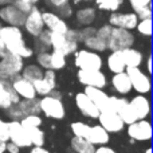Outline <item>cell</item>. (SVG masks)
I'll return each mask as SVG.
<instances>
[{
  "mask_svg": "<svg viewBox=\"0 0 153 153\" xmlns=\"http://www.w3.org/2000/svg\"><path fill=\"white\" fill-rule=\"evenodd\" d=\"M0 38H1L4 47L8 53L19 55L20 58L27 59L34 55V48L27 46L24 40V34L22 27L16 26H1L0 28Z\"/></svg>",
  "mask_w": 153,
  "mask_h": 153,
  "instance_id": "cell-1",
  "label": "cell"
},
{
  "mask_svg": "<svg viewBox=\"0 0 153 153\" xmlns=\"http://www.w3.org/2000/svg\"><path fill=\"white\" fill-rule=\"evenodd\" d=\"M24 66L23 58L12 53H5L0 58V79L5 82H12L18 75H20Z\"/></svg>",
  "mask_w": 153,
  "mask_h": 153,
  "instance_id": "cell-2",
  "label": "cell"
},
{
  "mask_svg": "<svg viewBox=\"0 0 153 153\" xmlns=\"http://www.w3.org/2000/svg\"><path fill=\"white\" fill-rule=\"evenodd\" d=\"M136 43V35L133 31L125 28H120V27H113L111 32L108 38V50H124V48L133 47Z\"/></svg>",
  "mask_w": 153,
  "mask_h": 153,
  "instance_id": "cell-3",
  "label": "cell"
},
{
  "mask_svg": "<svg viewBox=\"0 0 153 153\" xmlns=\"http://www.w3.org/2000/svg\"><path fill=\"white\" fill-rule=\"evenodd\" d=\"M74 65L81 70H102L103 59L100 53L81 48L74 53Z\"/></svg>",
  "mask_w": 153,
  "mask_h": 153,
  "instance_id": "cell-4",
  "label": "cell"
},
{
  "mask_svg": "<svg viewBox=\"0 0 153 153\" xmlns=\"http://www.w3.org/2000/svg\"><path fill=\"white\" fill-rule=\"evenodd\" d=\"M40 113H43L46 117L53 120H62L66 116V109L62 102V98H56L53 95H43L39 100Z\"/></svg>",
  "mask_w": 153,
  "mask_h": 153,
  "instance_id": "cell-5",
  "label": "cell"
},
{
  "mask_svg": "<svg viewBox=\"0 0 153 153\" xmlns=\"http://www.w3.org/2000/svg\"><path fill=\"white\" fill-rule=\"evenodd\" d=\"M132 83V89L137 91V94H148L152 90L151 74L143 71L140 67H126L125 69Z\"/></svg>",
  "mask_w": 153,
  "mask_h": 153,
  "instance_id": "cell-6",
  "label": "cell"
},
{
  "mask_svg": "<svg viewBox=\"0 0 153 153\" xmlns=\"http://www.w3.org/2000/svg\"><path fill=\"white\" fill-rule=\"evenodd\" d=\"M24 31L32 38H36L40 32L45 30V23H43L42 18V11L39 10L36 4L32 5V8L26 13V19H24Z\"/></svg>",
  "mask_w": 153,
  "mask_h": 153,
  "instance_id": "cell-7",
  "label": "cell"
},
{
  "mask_svg": "<svg viewBox=\"0 0 153 153\" xmlns=\"http://www.w3.org/2000/svg\"><path fill=\"white\" fill-rule=\"evenodd\" d=\"M76 78L83 86L105 89L108 86V76L102 70H81L78 69Z\"/></svg>",
  "mask_w": 153,
  "mask_h": 153,
  "instance_id": "cell-8",
  "label": "cell"
},
{
  "mask_svg": "<svg viewBox=\"0 0 153 153\" xmlns=\"http://www.w3.org/2000/svg\"><path fill=\"white\" fill-rule=\"evenodd\" d=\"M138 22V16L136 15L134 11H128V12H121V11H114L110 12L108 19V23L113 27H120V28L125 30H133L136 28Z\"/></svg>",
  "mask_w": 153,
  "mask_h": 153,
  "instance_id": "cell-9",
  "label": "cell"
},
{
  "mask_svg": "<svg viewBox=\"0 0 153 153\" xmlns=\"http://www.w3.org/2000/svg\"><path fill=\"white\" fill-rule=\"evenodd\" d=\"M128 136L134 141H151L152 138V124L146 118L136 120L134 122L128 125Z\"/></svg>",
  "mask_w": 153,
  "mask_h": 153,
  "instance_id": "cell-10",
  "label": "cell"
},
{
  "mask_svg": "<svg viewBox=\"0 0 153 153\" xmlns=\"http://www.w3.org/2000/svg\"><path fill=\"white\" fill-rule=\"evenodd\" d=\"M79 43L75 40H71L66 36L65 34H59V32H51V42L50 48L55 51L62 53L65 56L73 55L76 50H78Z\"/></svg>",
  "mask_w": 153,
  "mask_h": 153,
  "instance_id": "cell-11",
  "label": "cell"
},
{
  "mask_svg": "<svg viewBox=\"0 0 153 153\" xmlns=\"http://www.w3.org/2000/svg\"><path fill=\"white\" fill-rule=\"evenodd\" d=\"M97 120L101 126L109 133H120L125 128V124L121 120V117L118 116V113H116L113 110L100 111V116H98Z\"/></svg>",
  "mask_w": 153,
  "mask_h": 153,
  "instance_id": "cell-12",
  "label": "cell"
},
{
  "mask_svg": "<svg viewBox=\"0 0 153 153\" xmlns=\"http://www.w3.org/2000/svg\"><path fill=\"white\" fill-rule=\"evenodd\" d=\"M24 19H26V13L22 12L13 3H10V4H5L0 7V20L4 24L23 27Z\"/></svg>",
  "mask_w": 153,
  "mask_h": 153,
  "instance_id": "cell-13",
  "label": "cell"
},
{
  "mask_svg": "<svg viewBox=\"0 0 153 153\" xmlns=\"http://www.w3.org/2000/svg\"><path fill=\"white\" fill-rule=\"evenodd\" d=\"M8 133H10V140L11 143L16 144L19 148H31V141L28 138L26 129L22 126L20 121L18 120H11L8 122Z\"/></svg>",
  "mask_w": 153,
  "mask_h": 153,
  "instance_id": "cell-14",
  "label": "cell"
},
{
  "mask_svg": "<svg viewBox=\"0 0 153 153\" xmlns=\"http://www.w3.org/2000/svg\"><path fill=\"white\" fill-rule=\"evenodd\" d=\"M42 18H43V23H45V28L50 30L51 32L65 34L70 27L67 24V20L61 18L55 11H42Z\"/></svg>",
  "mask_w": 153,
  "mask_h": 153,
  "instance_id": "cell-15",
  "label": "cell"
},
{
  "mask_svg": "<svg viewBox=\"0 0 153 153\" xmlns=\"http://www.w3.org/2000/svg\"><path fill=\"white\" fill-rule=\"evenodd\" d=\"M75 105L78 108V110L87 118L97 120L98 116H100V109L95 106V103L83 91L75 94Z\"/></svg>",
  "mask_w": 153,
  "mask_h": 153,
  "instance_id": "cell-16",
  "label": "cell"
},
{
  "mask_svg": "<svg viewBox=\"0 0 153 153\" xmlns=\"http://www.w3.org/2000/svg\"><path fill=\"white\" fill-rule=\"evenodd\" d=\"M20 97L15 93L11 86V82H5L0 79V109L7 110L10 106L16 105Z\"/></svg>",
  "mask_w": 153,
  "mask_h": 153,
  "instance_id": "cell-17",
  "label": "cell"
},
{
  "mask_svg": "<svg viewBox=\"0 0 153 153\" xmlns=\"http://www.w3.org/2000/svg\"><path fill=\"white\" fill-rule=\"evenodd\" d=\"M130 106L133 108L137 120L148 118L151 116V100L146 97V94H137L129 101Z\"/></svg>",
  "mask_w": 153,
  "mask_h": 153,
  "instance_id": "cell-18",
  "label": "cell"
},
{
  "mask_svg": "<svg viewBox=\"0 0 153 153\" xmlns=\"http://www.w3.org/2000/svg\"><path fill=\"white\" fill-rule=\"evenodd\" d=\"M11 86L15 90V93L19 95L20 98H35L36 97V91H35V87L32 85V82L27 81L26 78H23L22 75H18L12 82H11Z\"/></svg>",
  "mask_w": 153,
  "mask_h": 153,
  "instance_id": "cell-19",
  "label": "cell"
},
{
  "mask_svg": "<svg viewBox=\"0 0 153 153\" xmlns=\"http://www.w3.org/2000/svg\"><path fill=\"white\" fill-rule=\"evenodd\" d=\"M83 93L95 103L100 111L109 110V95L103 91V89L100 87H91V86H85Z\"/></svg>",
  "mask_w": 153,
  "mask_h": 153,
  "instance_id": "cell-20",
  "label": "cell"
},
{
  "mask_svg": "<svg viewBox=\"0 0 153 153\" xmlns=\"http://www.w3.org/2000/svg\"><path fill=\"white\" fill-rule=\"evenodd\" d=\"M75 22L78 26H91L97 19V8L94 5H83L79 7L76 11H74Z\"/></svg>",
  "mask_w": 153,
  "mask_h": 153,
  "instance_id": "cell-21",
  "label": "cell"
},
{
  "mask_svg": "<svg viewBox=\"0 0 153 153\" xmlns=\"http://www.w3.org/2000/svg\"><path fill=\"white\" fill-rule=\"evenodd\" d=\"M111 87L116 93L121 95H126L129 93H132V83H130V79L128 76L126 71H121V73H114L113 76L110 79Z\"/></svg>",
  "mask_w": 153,
  "mask_h": 153,
  "instance_id": "cell-22",
  "label": "cell"
},
{
  "mask_svg": "<svg viewBox=\"0 0 153 153\" xmlns=\"http://www.w3.org/2000/svg\"><path fill=\"white\" fill-rule=\"evenodd\" d=\"M86 140H89L95 146L106 145L110 141V133L106 132L101 125H93V126L89 128V133H87Z\"/></svg>",
  "mask_w": 153,
  "mask_h": 153,
  "instance_id": "cell-23",
  "label": "cell"
},
{
  "mask_svg": "<svg viewBox=\"0 0 153 153\" xmlns=\"http://www.w3.org/2000/svg\"><path fill=\"white\" fill-rule=\"evenodd\" d=\"M122 51V56L125 61V66L126 67H140L144 62V54L140 50L134 47L124 48Z\"/></svg>",
  "mask_w": 153,
  "mask_h": 153,
  "instance_id": "cell-24",
  "label": "cell"
},
{
  "mask_svg": "<svg viewBox=\"0 0 153 153\" xmlns=\"http://www.w3.org/2000/svg\"><path fill=\"white\" fill-rule=\"evenodd\" d=\"M106 65H108V69L111 73H121L125 71L126 66H125V61L124 56H122V51L121 50H114L109 54V56L106 58Z\"/></svg>",
  "mask_w": 153,
  "mask_h": 153,
  "instance_id": "cell-25",
  "label": "cell"
},
{
  "mask_svg": "<svg viewBox=\"0 0 153 153\" xmlns=\"http://www.w3.org/2000/svg\"><path fill=\"white\" fill-rule=\"evenodd\" d=\"M18 108L20 109L22 114L24 116H28V114H39L40 113V106H39V98H30V100H26V98H20L19 102L16 103Z\"/></svg>",
  "mask_w": 153,
  "mask_h": 153,
  "instance_id": "cell-26",
  "label": "cell"
},
{
  "mask_svg": "<svg viewBox=\"0 0 153 153\" xmlns=\"http://www.w3.org/2000/svg\"><path fill=\"white\" fill-rule=\"evenodd\" d=\"M70 145H71V149L75 153H94L95 151V145H93L86 138L78 137V136H74L71 138Z\"/></svg>",
  "mask_w": 153,
  "mask_h": 153,
  "instance_id": "cell-27",
  "label": "cell"
},
{
  "mask_svg": "<svg viewBox=\"0 0 153 153\" xmlns=\"http://www.w3.org/2000/svg\"><path fill=\"white\" fill-rule=\"evenodd\" d=\"M43 71H45V69H42L38 63H30V65L23 66V70H22L20 75L23 76V78H26L27 81L35 82V81H38V79L43 78Z\"/></svg>",
  "mask_w": 153,
  "mask_h": 153,
  "instance_id": "cell-28",
  "label": "cell"
},
{
  "mask_svg": "<svg viewBox=\"0 0 153 153\" xmlns=\"http://www.w3.org/2000/svg\"><path fill=\"white\" fill-rule=\"evenodd\" d=\"M83 46L87 48V50H91V51H95V53H103V51L108 50V45L103 39L98 38L97 35H91L89 38H85L82 40Z\"/></svg>",
  "mask_w": 153,
  "mask_h": 153,
  "instance_id": "cell-29",
  "label": "cell"
},
{
  "mask_svg": "<svg viewBox=\"0 0 153 153\" xmlns=\"http://www.w3.org/2000/svg\"><path fill=\"white\" fill-rule=\"evenodd\" d=\"M95 4V8L103 12H114L121 10L125 0H93Z\"/></svg>",
  "mask_w": 153,
  "mask_h": 153,
  "instance_id": "cell-30",
  "label": "cell"
},
{
  "mask_svg": "<svg viewBox=\"0 0 153 153\" xmlns=\"http://www.w3.org/2000/svg\"><path fill=\"white\" fill-rule=\"evenodd\" d=\"M28 134V138L31 141V145L34 146H43L45 145V132L40 129V126H30V128H24Z\"/></svg>",
  "mask_w": 153,
  "mask_h": 153,
  "instance_id": "cell-31",
  "label": "cell"
},
{
  "mask_svg": "<svg viewBox=\"0 0 153 153\" xmlns=\"http://www.w3.org/2000/svg\"><path fill=\"white\" fill-rule=\"evenodd\" d=\"M66 58L67 56H65L62 53L53 50L50 53V69L55 70V71L62 70L66 66Z\"/></svg>",
  "mask_w": 153,
  "mask_h": 153,
  "instance_id": "cell-32",
  "label": "cell"
},
{
  "mask_svg": "<svg viewBox=\"0 0 153 153\" xmlns=\"http://www.w3.org/2000/svg\"><path fill=\"white\" fill-rule=\"evenodd\" d=\"M137 32L141 36L151 38L152 36V18H145V19H138L136 28Z\"/></svg>",
  "mask_w": 153,
  "mask_h": 153,
  "instance_id": "cell-33",
  "label": "cell"
},
{
  "mask_svg": "<svg viewBox=\"0 0 153 153\" xmlns=\"http://www.w3.org/2000/svg\"><path fill=\"white\" fill-rule=\"evenodd\" d=\"M89 128H90V125L85 124V122H82V121H75L70 125V129H71L73 134L78 136V137H83V138L87 137Z\"/></svg>",
  "mask_w": 153,
  "mask_h": 153,
  "instance_id": "cell-34",
  "label": "cell"
},
{
  "mask_svg": "<svg viewBox=\"0 0 153 153\" xmlns=\"http://www.w3.org/2000/svg\"><path fill=\"white\" fill-rule=\"evenodd\" d=\"M20 124L23 128H30V126H42L43 120L39 114H28L24 116L20 120Z\"/></svg>",
  "mask_w": 153,
  "mask_h": 153,
  "instance_id": "cell-35",
  "label": "cell"
},
{
  "mask_svg": "<svg viewBox=\"0 0 153 153\" xmlns=\"http://www.w3.org/2000/svg\"><path fill=\"white\" fill-rule=\"evenodd\" d=\"M32 85H34V87H35L36 95H40V97H43V95H48V94H50V91L53 90V87H51L43 78H40V79H38V81L32 82Z\"/></svg>",
  "mask_w": 153,
  "mask_h": 153,
  "instance_id": "cell-36",
  "label": "cell"
},
{
  "mask_svg": "<svg viewBox=\"0 0 153 153\" xmlns=\"http://www.w3.org/2000/svg\"><path fill=\"white\" fill-rule=\"evenodd\" d=\"M55 12L58 13L61 18H63L65 20H67V19H70L73 15H74V8H73L71 3H67V4L59 7L58 10H55Z\"/></svg>",
  "mask_w": 153,
  "mask_h": 153,
  "instance_id": "cell-37",
  "label": "cell"
},
{
  "mask_svg": "<svg viewBox=\"0 0 153 153\" xmlns=\"http://www.w3.org/2000/svg\"><path fill=\"white\" fill-rule=\"evenodd\" d=\"M36 63L42 69H50V53L48 51H40L36 54Z\"/></svg>",
  "mask_w": 153,
  "mask_h": 153,
  "instance_id": "cell-38",
  "label": "cell"
},
{
  "mask_svg": "<svg viewBox=\"0 0 153 153\" xmlns=\"http://www.w3.org/2000/svg\"><path fill=\"white\" fill-rule=\"evenodd\" d=\"M36 42L40 43L42 46H45L46 48H50V42H51V31L47 28H45L42 32H40L39 35H38L36 38Z\"/></svg>",
  "mask_w": 153,
  "mask_h": 153,
  "instance_id": "cell-39",
  "label": "cell"
},
{
  "mask_svg": "<svg viewBox=\"0 0 153 153\" xmlns=\"http://www.w3.org/2000/svg\"><path fill=\"white\" fill-rule=\"evenodd\" d=\"M43 79H45V81L47 82L53 89H55L56 87V71L55 70L46 69L45 71H43Z\"/></svg>",
  "mask_w": 153,
  "mask_h": 153,
  "instance_id": "cell-40",
  "label": "cell"
},
{
  "mask_svg": "<svg viewBox=\"0 0 153 153\" xmlns=\"http://www.w3.org/2000/svg\"><path fill=\"white\" fill-rule=\"evenodd\" d=\"M111 28H113V26H110L109 23L102 24L100 28L95 30V35H97L98 38H101V39H103L105 42H108V38H109V35H110V32H111Z\"/></svg>",
  "mask_w": 153,
  "mask_h": 153,
  "instance_id": "cell-41",
  "label": "cell"
},
{
  "mask_svg": "<svg viewBox=\"0 0 153 153\" xmlns=\"http://www.w3.org/2000/svg\"><path fill=\"white\" fill-rule=\"evenodd\" d=\"M129 5L132 7V11H138L140 8L146 7V5H151L152 4V0H128Z\"/></svg>",
  "mask_w": 153,
  "mask_h": 153,
  "instance_id": "cell-42",
  "label": "cell"
},
{
  "mask_svg": "<svg viewBox=\"0 0 153 153\" xmlns=\"http://www.w3.org/2000/svg\"><path fill=\"white\" fill-rule=\"evenodd\" d=\"M0 140L8 141L10 140V133H8V122L0 117Z\"/></svg>",
  "mask_w": 153,
  "mask_h": 153,
  "instance_id": "cell-43",
  "label": "cell"
},
{
  "mask_svg": "<svg viewBox=\"0 0 153 153\" xmlns=\"http://www.w3.org/2000/svg\"><path fill=\"white\" fill-rule=\"evenodd\" d=\"M12 3L22 11V12H24V13L28 12V11L32 8V5H34V4H31L30 1H26V0H13Z\"/></svg>",
  "mask_w": 153,
  "mask_h": 153,
  "instance_id": "cell-44",
  "label": "cell"
},
{
  "mask_svg": "<svg viewBox=\"0 0 153 153\" xmlns=\"http://www.w3.org/2000/svg\"><path fill=\"white\" fill-rule=\"evenodd\" d=\"M136 15L138 16V19L152 18V4L151 5H146V7L140 8L138 11H136Z\"/></svg>",
  "mask_w": 153,
  "mask_h": 153,
  "instance_id": "cell-45",
  "label": "cell"
},
{
  "mask_svg": "<svg viewBox=\"0 0 153 153\" xmlns=\"http://www.w3.org/2000/svg\"><path fill=\"white\" fill-rule=\"evenodd\" d=\"M45 1H46V4L51 8V10L55 11V10H58L59 7H62V5L70 3V0H45Z\"/></svg>",
  "mask_w": 153,
  "mask_h": 153,
  "instance_id": "cell-46",
  "label": "cell"
},
{
  "mask_svg": "<svg viewBox=\"0 0 153 153\" xmlns=\"http://www.w3.org/2000/svg\"><path fill=\"white\" fill-rule=\"evenodd\" d=\"M5 152H8V153H19V152H20V148H19L16 144L11 143V141H7V145H5Z\"/></svg>",
  "mask_w": 153,
  "mask_h": 153,
  "instance_id": "cell-47",
  "label": "cell"
},
{
  "mask_svg": "<svg viewBox=\"0 0 153 153\" xmlns=\"http://www.w3.org/2000/svg\"><path fill=\"white\" fill-rule=\"evenodd\" d=\"M94 153H117V152L108 145H100L98 148H95Z\"/></svg>",
  "mask_w": 153,
  "mask_h": 153,
  "instance_id": "cell-48",
  "label": "cell"
},
{
  "mask_svg": "<svg viewBox=\"0 0 153 153\" xmlns=\"http://www.w3.org/2000/svg\"><path fill=\"white\" fill-rule=\"evenodd\" d=\"M30 153H51V152L48 151V149H46L45 146H34L32 145Z\"/></svg>",
  "mask_w": 153,
  "mask_h": 153,
  "instance_id": "cell-49",
  "label": "cell"
},
{
  "mask_svg": "<svg viewBox=\"0 0 153 153\" xmlns=\"http://www.w3.org/2000/svg\"><path fill=\"white\" fill-rule=\"evenodd\" d=\"M1 26H3V23L0 22V28H1ZM7 53V50H5V47H4V43H3V40H1V38H0V58H1L4 54Z\"/></svg>",
  "mask_w": 153,
  "mask_h": 153,
  "instance_id": "cell-50",
  "label": "cell"
},
{
  "mask_svg": "<svg viewBox=\"0 0 153 153\" xmlns=\"http://www.w3.org/2000/svg\"><path fill=\"white\" fill-rule=\"evenodd\" d=\"M146 73L148 74L152 73V56L151 55H148V58H146Z\"/></svg>",
  "mask_w": 153,
  "mask_h": 153,
  "instance_id": "cell-51",
  "label": "cell"
},
{
  "mask_svg": "<svg viewBox=\"0 0 153 153\" xmlns=\"http://www.w3.org/2000/svg\"><path fill=\"white\" fill-rule=\"evenodd\" d=\"M93 1V0H70V3H71L73 5H79V4H83V3H90Z\"/></svg>",
  "mask_w": 153,
  "mask_h": 153,
  "instance_id": "cell-52",
  "label": "cell"
},
{
  "mask_svg": "<svg viewBox=\"0 0 153 153\" xmlns=\"http://www.w3.org/2000/svg\"><path fill=\"white\" fill-rule=\"evenodd\" d=\"M5 145H7V141L0 140V152L1 153H5Z\"/></svg>",
  "mask_w": 153,
  "mask_h": 153,
  "instance_id": "cell-53",
  "label": "cell"
},
{
  "mask_svg": "<svg viewBox=\"0 0 153 153\" xmlns=\"http://www.w3.org/2000/svg\"><path fill=\"white\" fill-rule=\"evenodd\" d=\"M13 0H0V7L1 5H5V4H10V3H12Z\"/></svg>",
  "mask_w": 153,
  "mask_h": 153,
  "instance_id": "cell-54",
  "label": "cell"
},
{
  "mask_svg": "<svg viewBox=\"0 0 153 153\" xmlns=\"http://www.w3.org/2000/svg\"><path fill=\"white\" fill-rule=\"evenodd\" d=\"M26 1H30L31 4H36V3L39 1V0H26Z\"/></svg>",
  "mask_w": 153,
  "mask_h": 153,
  "instance_id": "cell-55",
  "label": "cell"
},
{
  "mask_svg": "<svg viewBox=\"0 0 153 153\" xmlns=\"http://www.w3.org/2000/svg\"><path fill=\"white\" fill-rule=\"evenodd\" d=\"M145 153H152V148H146V151Z\"/></svg>",
  "mask_w": 153,
  "mask_h": 153,
  "instance_id": "cell-56",
  "label": "cell"
},
{
  "mask_svg": "<svg viewBox=\"0 0 153 153\" xmlns=\"http://www.w3.org/2000/svg\"><path fill=\"white\" fill-rule=\"evenodd\" d=\"M0 153H1V152H0Z\"/></svg>",
  "mask_w": 153,
  "mask_h": 153,
  "instance_id": "cell-57",
  "label": "cell"
}]
</instances>
